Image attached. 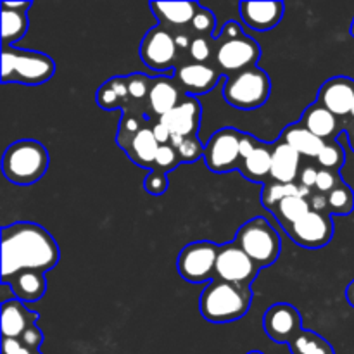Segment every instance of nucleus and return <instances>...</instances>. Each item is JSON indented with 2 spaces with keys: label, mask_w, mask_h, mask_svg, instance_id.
Returning <instances> with one entry per match:
<instances>
[{
  "label": "nucleus",
  "mask_w": 354,
  "mask_h": 354,
  "mask_svg": "<svg viewBox=\"0 0 354 354\" xmlns=\"http://www.w3.org/2000/svg\"><path fill=\"white\" fill-rule=\"evenodd\" d=\"M61 259L55 239L41 225L16 221L2 228V283L21 272L47 273Z\"/></svg>",
  "instance_id": "obj_1"
},
{
  "label": "nucleus",
  "mask_w": 354,
  "mask_h": 354,
  "mask_svg": "<svg viewBox=\"0 0 354 354\" xmlns=\"http://www.w3.org/2000/svg\"><path fill=\"white\" fill-rule=\"evenodd\" d=\"M252 304V289L214 279L199 297L201 317L211 324H232L245 317Z\"/></svg>",
  "instance_id": "obj_2"
},
{
  "label": "nucleus",
  "mask_w": 354,
  "mask_h": 354,
  "mask_svg": "<svg viewBox=\"0 0 354 354\" xmlns=\"http://www.w3.org/2000/svg\"><path fill=\"white\" fill-rule=\"evenodd\" d=\"M48 151L44 144L31 138L12 142L2 158V171L14 185L28 187L44 178L48 169Z\"/></svg>",
  "instance_id": "obj_3"
},
{
  "label": "nucleus",
  "mask_w": 354,
  "mask_h": 354,
  "mask_svg": "<svg viewBox=\"0 0 354 354\" xmlns=\"http://www.w3.org/2000/svg\"><path fill=\"white\" fill-rule=\"evenodd\" d=\"M55 62L50 55L17 47H2V83L44 85L54 76Z\"/></svg>",
  "instance_id": "obj_4"
},
{
  "label": "nucleus",
  "mask_w": 354,
  "mask_h": 354,
  "mask_svg": "<svg viewBox=\"0 0 354 354\" xmlns=\"http://www.w3.org/2000/svg\"><path fill=\"white\" fill-rule=\"evenodd\" d=\"M272 92V80L265 69L249 68L227 76L223 83V97L232 107L252 111L265 106Z\"/></svg>",
  "instance_id": "obj_5"
},
{
  "label": "nucleus",
  "mask_w": 354,
  "mask_h": 354,
  "mask_svg": "<svg viewBox=\"0 0 354 354\" xmlns=\"http://www.w3.org/2000/svg\"><path fill=\"white\" fill-rule=\"evenodd\" d=\"M234 241L261 270L277 263V259L280 258V251H282L280 235L263 216H256L245 221L237 230Z\"/></svg>",
  "instance_id": "obj_6"
},
{
  "label": "nucleus",
  "mask_w": 354,
  "mask_h": 354,
  "mask_svg": "<svg viewBox=\"0 0 354 354\" xmlns=\"http://www.w3.org/2000/svg\"><path fill=\"white\" fill-rule=\"evenodd\" d=\"M220 245L211 241L187 244L176 258L178 275L189 283H209L216 277V258Z\"/></svg>",
  "instance_id": "obj_7"
},
{
  "label": "nucleus",
  "mask_w": 354,
  "mask_h": 354,
  "mask_svg": "<svg viewBox=\"0 0 354 354\" xmlns=\"http://www.w3.org/2000/svg\"><path fill=\"white\" fill-rule=\"evenodd\" d=\"M259 55H261V47L249 35L232 40L218 37L213 62L221 75L230 76L234 73L254 68L259 61Z\"/></svg>",
  "instance_id": "obj_8"
},
{
  "label": "nucleus",
  "mask_w": 354,
  "mask_h": 354,
  "mask_svg": "<svg viewBox=\"0 0 354 354\" xmlns=\"http://www.w3.org/2000/svg\"><path fill=\"white\" fill-rule=\"evenodd\" d=\"M242 131L225 127L214 131L204 145V162L213 173H230L241 166Z\"/></svg>",
  "instance_id": "obj_9"
},
{
  "label": "nucleus",
  "mask_w": 354,
  "mask_h": 354,
  "mask_svg": "<svg viewBox=\"0 0 354 354\" xmlns=\"http://www.w3.org/2000/svg\"><path fill=\"white\" fill-rule=\"evenodd\" d=\"M140 59L154 73H166L171 69L175 71L176 66L180 64V50L176 47L173 31L161 24L151 28L142 38Z\"/></svg>",
  "instance_id": "obj_10"
},
{
  "label": "nucleus",
  "mask_w": 354,
  "mask_h": 354,
  "mask_svg": "<svg viewBox=\"0 0 354 354\" xmlns=\"http://www.w3.org/2000/svg\"><path fill=\"white\" fill-rule=\"evenodd\" d=\"M259 270L261 268L242 251L241 245L235 241L220 245L216 258V277L214 279L252 287V282L258 277Z\"/></svg>",
  "instance_id": "obj_11"
},
{
  "label": "nucleus",
  "mask_w": 354,
  "mask_h": 354,
  "mask_svg": "<svg viewBox=\"0 0 354 354\" xmlns=\"http://www.w3.org/2000/svg\"><path fill=\"white\" fill-rule=\"evenodd\" d=\"M286 234L292 242L304 249L325 248L334 237V221L332 214L310 211L306 216L297 220L286 228Z\"/></svg>",
  "instance_id": "obj_12"
},
{
  "label": "nucleus",
  "mask_w": 354,
  "mask_h": 354,
  "mask_svg": "<svg viewBox=\"0 0 354 354\" xmlns=\"http://www.w3.org/2000/svg\"><path fill=\"white\" fill-rule=\"evenodd\" d=\"M173 78L185 95L196 97L211 92L220 82L225 83L227 76L221 75L214 64L185 61L176 66Z\"/></svg>",
  "instance_id": "obj_13"
},
{
  "label": "nucleus",
  "mask_w": 354,
  "mask_h": 354,
  "mask_svg": "<svg viewBox=\"0 0 354 354\" xmlns=\"http://www.w3.org/2000/svg\"><path fill=\"white\" fill-rule=\"evenodd\" d=\"M263 327L273 342L289 346L303 332L299 310L289 303L272 304L263 317Z\"/></svg>",
  "instance_id": "obj_14"
},
{
  "label": "nucleus",
  "mask_w": 354,
  "mask_h": 354,
  "mask_svg": "<svg viewBox=\"0 0 354 354\" xmlns=\"http://www.w3.org/2000/svg\"><path fill=\"white\" fill-rule=\"evenodd\" d=\"M201 116H203V106L197 97H183L182 102L161 116L158 123L165 124L171 135L178 137H197L201 128Z\"/></svg>",
  "instance_id": "obj_15"
},
{
  "label": "nucleus",
  "mask_w": 354,
  "mask_h": 354,
  "mask_svg": "<svg viewBox=\"0 0 354 354\" xmlns=\"http://www.w3.org/2000/svg\"><path fill=\"white\" fill-rule=\"evenodd\" d=\"M239 12L251 30L270 31L282 21L286 6L279 0H244L239 3Z\"/></svg>",
  "instance_id": "obj_16"
},
{
  "label": "nucleus",
  "mask_w": 354,
  "mask_h": 354,
  "mask_svg": "<svg viewBox=\"0 0 354 354\" xmlns=\"http://www.w3.org/2000/svg\"><path fill=\"white\" fill-rule=\"evenodd\" d=\"M317 100L337 118L348 116L354 102V80L349 76L328 78L318 90Z\"/></svg>",
  "instance_id": "obj_17"
},
{
  "label": "nucleus",
  "mask_w": 354,
  "mask_h": 354,
  "mask_svg": "<svg viewBox=\"0 0 354 354\" xmlns=\"http://www.w3.org/2000/svg\"><path fill=\"white\" fill-rule=\"evenodd\" d=\"M187 97L175 82L173 76H156L152 78L151 90L147 95V111L149 114L158 116H165L171 109H175L180 102Z\"/></svg>",
  "instance_id": "obj_18"
},
{
  "label": "nucleus",
  "mask_w": 354,
  "mask_h": 354,
  "mask_svg": "<svg viewBox=\"0 0 354 354\" xmlns=\"http://www.w3.org/2000/svg\"><path fill=\"white\" fill-rule=\"evenodd\" d=\"M201 3L189 2V0H182V2H151L149 9L154 12L158 17L159 24L168 28L169 31H180L189 30L190 23H192L194 16L199 10Z\"/></svg>",
  "instance_id": "obj_19"
},
{
  "label": "nucleus",
  "mask_w": 354,
  "mask_h": 354,
  "mask_svg": "<svg viewBox=\"0 0 354 354\" xmlns=\"http://www.w3.org/2000/svg\"><path fill=\"white\" fill-rule=\"evenodd\" d=\"M299 123L325 142L335 140L337 135L344 130L339 118L335 114H332L327 107L322 106L318 100H315L313 104H310L304 109V113L299 118Z\"/></svg>",
  "instance_id": "obj_20"
},
{
  "label": "nucleus",
  "mask_w": 354,
  "mask_h": 354,
  "mask_svg": "<svg viewBox=\"0 0 354 354\" xmlns=\"http://www.w3.org/2000/svg\"><path fill=\"white\" fill-rule=\"evenodd\" d=\"M40 315L24 306L23 301L9 299L2 304V337L19 339L31 325H37Z\"/></svg>",
  "instance_id": "obj_21"
},
{
  "label": "nucleus",
  "mask_w": 354,
  "mask_h": 354,
  "mask_svg": "<svg viewBox=\"0 0 354 354\" xmlns=\"http://www.w3.org/2000/svg\"><path fill=\"white\" fill-rule=\"evenodd\" d=\"M159 142L156 140L154 131H152V124L142 128L140 131L131 137V140L128 142L123 147V151L127 152L128 158L131 159V162H135L140 168H145L151 171L152 166H154L156 154H158Z\"/></svg>",
  "instance_id": "obj_22"
},
{
  "label": "nucleus",
  "mask_w": 354,
  "mask_h": 354,
  "mask_svg": "<svg viewBox=\"0 0 354 354\" xmlns=\"http://www.w3.org/2000/svg\"><path fill=\"white\" fill-rule=\"evenodd\" d=\"M272 158H273V144L259 142L249 158L241 161L239 171L242 173L245 180L254 183H268L272 180Z\"/></svg>",
  "instance_id": "obj_23"
},
{
  "label": "nucleus",
  "mask_w": 354,
  "mask_h": 354,
  "mask_svg": "<svg viewBox=\"0 0 354 354\" xmlns=\"http://www.w3.org/2000/svg\"><path fill=\"white\" fill-rule=\"evenodd\" d=\"M301 171V154L283 142L273 144L272 180L282 183H296Z\"/></svg>",
  "instance_id": "obj_24"
},
{
  "label": "nucleus",
  "mask_w": 354,
  "mask_h": 354,
  "mask_svg": "<svg viewBox=\"0 0 354 354\" xmlns=\"http://www.w3.org/2000/svg\"><path fill=\"white\" fill-rule=\"evenodd\" d=\"M279 140L287 144L289 147H292L297 154L315 159L318 158V154H320V151L325 145V140H322L317 135L311 133L299 121L287 124L282 130V133H280Z\"/></svg>",
  "instance_id": "obj_25"
},
{
  "label": "nucleus",
  "mask_w": 354,
  "mask_h": 354,
  "mask_svg": "<svg viewBox=\"0 0 354 354\" xmlns=\"http://www.w3.org/2000/svg\"><path fill=\"white\" fill-rule=\"evenodd\" d=\"M95 102L100 109L113 111L121 107L127 109L131 104L130 93H128L127 76H113L99 86L95 93Z\"/></svg>",
  "instance_id": "obj_26"
},
{
  "label": "nucleus",
  "mask_w": 354,
  "mask_h": 354,
  "mask_svg": "<svg viewBox=\"0 0 354 354\" xmlns=\"http://www.w3.org/2000/svg\"><path fill=\"white\" fill-rule=\"evenodd\" d=\"M12 289V294L16 299L23 301V303H35V301L41 299L47 292V280H45V273L40 272H21L16 277L10 279L7 283Z\"/></svg>",
  "instance_id": "obj_27"
},
{
  "label": "nucleus",
  "mask_w": 354,
  "mask_h": 354,
  "mask_svg": "<svg viewBox=\"0 0 354 354\" xmlns=\"http://www.w3.org/2000/svg\"><path fill=\"white\" fill-rule=\"evenodd\" d=\"M30 19L26 12L2 9V47H14L26 35Z\"/></svg>",
  "instance_id": "obj_28"
},
{
  "label": "nucleus",
  "mask_w": 354,
  "mask_h": 354,
  "mask_svg": "<svg viewBox=\"0 0 354 354\" xmlns=\"http://www.w3.org/2000/svg\"><path fill=\"white\" fill-rule=\"evenodd\" d=\"M311 211L310 201L306 197L301 196H292L283 199L275 209L272 211L273 216L277 218V221L280 223V227L286 230L287 227H290L292 223H296L297 220H301L303 216H306Z\"/></svg>",
  "instance_id": "obj_29"
},
{
  "label": "nucleus",
  "mask_w": 354,
  "mask_h": 354,
  "mask_svg": "<svg viewBox=\"0 0 354 354\" xmlns=\"http://www.w3.org/2000/svg\"><path fill=\"white\" fill-rule=\"evenodd\" d=\"M292 354H335L330 342L310 328H303L299 335L289 344Z\"/></svg>",
  "instance_id": "obj_30"
},
{
  "label": "nucleus",
  "mask_w": 354,
  "mask_h": 354,
  "mask_svg": "<svg viewBox=\"0 0 354 354\" xmlns=\"http://www.w3.org/2000/svg\"><path fill=\"white\" fill-rule=\"evenodd\" d=\"M151 123V116L145 113H140V111H131V109H124L123 114H121L120 120V128H118L116 133V142L121 149L131 140L137 131H140L142 128L147 127Z\"/></svg>",
  "instance_id": "obj_31"
},
{
  "label": "nucleus",
  "mask_w": 354,
  "mask_h": 354,
  "mask_svg": "<svg viewBox=\"0 0 354 354\" xmlns=\"http://www.w3.org/2000/svg\"><path fill=\"white\" fill-rule=\"evenodd\" d=\"M292 196H299V183H282L270 180L263 185L261 190V204L265 209L273 211L283 199Z\"/></svg>",
  "instance_id": "obj_32"
},
{
  "label": "nucleus",
  "mask_w": 354,
  "mask_h": 354,
  "mask_svg": "<svg viewBox=\"0 0 354 354\" xmlns=\"http://www.w3.org/2000/svg\"><path fill=\"white\" fill-rule=\"evenodd\" d=\"M328 199V213L346 216L354 211V190L346 182H342L337 189L327 194Z\"/></svg>",
  "instance_id": "obj_33"
},
{
  "label": "nucleus",
  "mask_w": 354,
  "mask_h": 354,
  "mask_svg": "<svg viewBox=\"0 0 354 354\" xmlns=\"http://www.w3.org/2000/svg\"><path fill=\"white\" fill-rule=\"evenodd\" d=\"M320 168L334 169V171H341V168L346 162V152L342 145L337 140L325 142L324 149L320 151L317 158Z\"/></svg>",
  "instance_id": "obj_34"
},
{
  "label": "nucleus",
  "mask_w": 354,
  "mask_h": 354,
  "mask_svg": "<svg viewBox=\"0 0 354 354\" xmlns=\"http://www.w3.org/2000/svg\"><path fill=\"white\" fill-rule=\"evenodd\" d=\"M127 85H128V93H130V100H131L130 106H135V104H144V102L147 104L149 90H151V85H152L151 76L144 75V73H131V75L127 76Z\"/></svg>",
  "instance_id": "obj_35"
},
{
  "label": "nucleus",
  "mask_w": 354,
  "mask_h": 354,
  "mask_svg": "<svg viewBox=\"0 0 354 354\" xmlns=\"http://www.w3.org/2000/svg\"><path fill=\"white\" fill-rule=\"evenodd\" d=\"M214 48H216V38L214 37H194L189 48L190 61L211 64V61L214 59Z\"/></svg>",
  "instance_id": "obj_36"
},
{
  "label": "nucleus",
  "mask_w": 354,
  "mask_h": 354,
  "mask_svg": "<svg viewBox=\"0 0 354 354\" xmlns=\"http://www.w3.org/2000/svg\"><path fill=\"white\" fill-rule=\"evenodd\" d=\"M214 30H216V17H214L213 10L201 6L190 23L189 31L194 37H214Z\"/></svg>",
  "instance_id": "obj_37"
},
{
  "label": "nucleus",
  "mask_w": 354,
  "mask_h": 354,
  "mask_svg": "<svg viewBox=\"0 0 354 354\" xmlns=\"http://www.w3.org/2000/svg\"><path fill=\"white\" fill-rule=\"evenodd\" d=\"M180 156H178V151H176L175 147H171V145H159L158 149V154H156V159H154V166H152V169H156V171H161V173H171L173 169H176L180 166Z\"/></svg>",
  "instance_id": "obj_38"
},
{
  "label": "nucleus",
  "mask_w": 354,
  "mask_h": 354,
  "mask_svg": "<svg viewBox=\"0 0 354 354\" xmlns=\"http://www.w3.org/2000/svg\"><path fill=\"white\" fill-rule=\"evenodd\" d=\"M182 162H196L201 158H204V145L199 140V137H187L176 149Z\"/></svg>",
  "instance_id": "obj_39"
},
{
  "label": "nucleus",
  "mask_w": 354,
  "mask_h": 354,
  "mask_svg": "<svg viewBox=\"0 0 354 354\" xmlns=\"http://www.w3.org/2000/svg\"><path fill=\"white\" fill-rule=\"evenodd\" d=\"M144 189L149 196H162L169 189L168 175L161 171H156V169H151L144 180Z\"/></svg>",
  "instance_id": "obj_40"
},
{
  "label": "nucleus",
  "mask_w": 354,
  "mask_h": 354,
  "mask_svg": "<svg viewBox=\"0 0 354 354\" xmlns=\"http://www.w3.org/2000/svg\"><path fill=\"white\" fill-rule=\"evenodd\" d=\"M344 180L341 178V173L334 171V169H318V178H317V192L322 194H330L332 190L337 189Z\"/></svg>",
  "instance_id": "obj_41"
},
{
  "label": "nucleus",
  "mask_w": 354,
  "mask_h": 354,
  "mask_svg": "<svg viewBox=\"0 0 354 354\" xmlns=\"http://www.w3.org/2000/svg\"><path fill=\"white\" fill-rule=\"evenodd\" d=\"M21 344L24 349H30V351H38L40 346L44 344V332L37 327V325H31L26 330L23 332V335L19 337Z\"/></svg>",
  "instance_id": "obj_42"
},
{
  "label": "nucleus",
  "mask_w": 354,
  "mask_h": 354,
  "mask_svg": "<svg viewBox=\"0 0 354 354\" xmlns=\"http://www.w3.org/2000/svg\"><path fill=\"white\" fill-rule=\"evenodd\" d=\"M318 169L320 168H315V166H306V168H303L299 171V176H297V180H299L297 183L306 187V189H313V187H317Z\"/></svg>",
  "instance_id": "obj_43"
},
{
  "label": "nucleus",
  "mask_w": 354,
  "mask_h": 354,
  "mask_svg": "<svg viewBox=\"0 0 354 354\" xmlns=\"http://www.w3.org/2000/svg\"><path fill=\"white\" fill-rule=\"evenodd\" d=\"M244 35H245L244 30H242V26L237 23V21H227V23L223 24V28H221V31H220V35H218V37L228 38V40H232V38L244 37Z\"/></svg>",
  "instance_id": "obj_44"
},
{
  "label": "nucleus",
  "mask_w": 354,
  "mask_h": 354,
  "mask_svg": "<svg viewBox=\"0 0 354 354\" xmlns=\"http://www.w3.org/2000/svg\"><path fill=\"white\" fill-rule=\"evenodd\" d=\"M308 201H310L311 211H317V213H328L327 194L313 192V196H311ZM328 214H330V213H328Z\"/></svg>",
  "instance_id": "obj_45"
},
{
  "label": "nucleus",
  "mask_w": 354,
  "mask_h": 354,
  "mask_svg": "<svg viewBox=\"0 0 354 354\" xmlns=\"http://www.w3.org/2000/svg\"><path fill=\"white\" fill-rule=\"evenodd\" d=\"M175 41H176V47H178V50H187L189 52L190 48V44H192V38L194 35L190 33L189 30H180V31H175Z\"/></svg>",
  "instance_id": "obj_46"
},
{
  "label": "nucleus",
  "mask_w": 354,
  "mask_h": 354,
  "mask_svg": "<svg viewBox=\"0 0 354 354\" xmlns=\"http://www.w3.org/2000/svg\"><path fill=\"white\" fill-rule=\"evenodd\" d=\"M152 131H154V137L159 142V145H168L169 140H171V133H169V130L165 124L154 123L152 124Z\"/></svg>",
  "instance_id": "obj_47"
},
{
  "label": "nucleus",
  "mask_w": 354,
  "mask_h": 354,
  "mask_svg": "<svg viewBox=\"0 0 354 354\" xmlns=\"http://www.w3.org/2000/svg\"><path fill=\"white\" fill-rule=\"evenodd\" d=\"M23 351V344L19 339L2 337V354H19Z\"/></svg>",
  "instance_id": "obj_48"
},
{
  "label": "nucleus",
  "mask_w": 354,
  "mask_h": 354,
  "mask_svg": "<svg viewBox=\"0 0 354 354\" xmlns=\"http://www.w3.org/2000/svg\"><path fill=\"white\" fill-rule=\"evenodd\" d=\"M2 9H10V10H19V12H26L31 9V2H7L3 0Z\"/></svg>",
  "instance_id": "obj_49"
},
{
  "label": "nucleus",
  "mask_w": 354,
  "mask_h": 354,
  "mask_svg": "<svg viewBox=\"0 0 354 354\" xmlns=\"http://www.w3.org/2000/svg\"><path fill=\"white\" fill-rule=\"evenodd\" d=\"M346 299H348V303L354 308V280L349 283L348 289H346Z\"/></svg>",
  "instance_id": "obj_50"
},
{
  "label": "nucleus",
  "mask_w": 354,
  "mask_h": 354,
  "mask_svg": "<svg viewBox=\"0 0 354 354\" xmlns=\"http://www.w3.org/2000/svg\"><path fill=\"white\" fill-rule=\"evenodd\" d=\"M348 137H349V145H351V149L354 152V120H353V123L348 127Z\"/></svg>",
  "instance_id": "obj_51"
},
{
  "label": "nucleus",
  "mask_w": 354,
  "mask_h": 354,
  "mask_svg": "<svg viewBox=\"0 0 354 354\" xmlns=\"http://www.w3.org/2000/svg\"><path fill=\"white\" fill-rule=\"evenodd\" d=\"M19 354H41V353L40 351H30V349L23 348V351H21Z\"/></svg>",
  "instance_id": "obj_52"
},
{
  "label": "nucleus",
  "mask_w": 354,
  "mask_h": 354,
  "mask_svg": "<svg viewBox=\"0 0 354 354\" xmlns=\"http://www.w3.org/2000/svg\"><path fill=\"white\" fill-rule=\"evenodd\" d=\"M349 31H351V37L354 38V19H353V23H351V28H349Z\"/></svg>",
  "instance_id": "obj_53"
},
{
  "label": "nucleus",
  "mask_w": 354,
  "mask_h": 354,
  "mask_svg": "<svg viewBox=\"0 0 354 354\" xmlns=\"http://www.w3.org/2000/svg\"><path fill=\"white\" fill-rule=\"evenodd\" d=\"M245 354H265V353H261V351H249V353H245Z\"/></svg>",
  "instance_id": "obj_54"
},
{
  "label": "nucleus",
  "mask_w": 354,
  "mask_h": 354,
  "mask_svg": "<svg viewBox=\"0 0 354 354\" xmlns=\"http://www.w3.org/2000/svg\"><path fill=\"white\" fill-rule=\"evenodd\" d=\"M351 116H353V120H354V102H353V109H351Z\"/></svg>",
  "instance_id": "obj_55"
}]
</instances>
